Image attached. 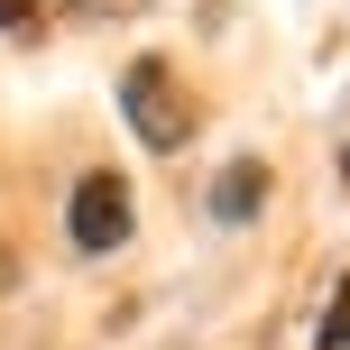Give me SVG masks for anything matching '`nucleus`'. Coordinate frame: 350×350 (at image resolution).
I'll use <instances>...</instances> for the list:
<instances>
[{
  "label": "nucleus",
  "instance_id": "f257e3e1",
  "mask_svg": "<svg viewBox=\"0 0 350 350\" xmlns=\"http://www.w3.org/2000/svg\"><path fill=\"white\" fill-rule=\"evenodd\" d=\"M120 111H129V129H139L148 148H185V129H193V102L175 92V74L157 55H139V65L120 74Z\"/></svg>",
  "mask_w": 350,
  "mask_h": 350
},
{
  "label": "nucleus",
  "instance_id": "f03ea898",
  "mask_svg": "<svg viewBox=\"0 0 350 350\" xmlns=\"http://www.w3.org/2000/svg\"><path fill=\"white\" fill-rule=\"evenodd\" d=\"M129 240V185L120 175H83L74 185V249H120Z\"/></svg>",
  "mask_w": 350,
  "mask_h": 350
},
{
  "label": "nucleus",
  "instance_id": "7ed1b4c3",
  "mask_svg": "<svg viewBox=\"0 0 350 350\" xmlns=\"http://www.w3.org/2000/svg\"><path fill=\"white\" fill-rule=\"evenodd\" d=\"M258 203H267V175L249 166V157H240V166H221V185H212V221H230V230H240Z\"/></svg>",
  "mask_w": 350,
  "mask_h": 350
},
{
  "label": "nucleus",
  "instance_id": "20e7f679",
  "mask_svg": "<svg viewBox=\"0 0 350 350\" xmlns=\"http://www.w3.org/2000/svg\"><path fill=\"white\" fill-rule=\"evenodd\" d=\"M323 350H350V286L332 295V314H323Z\"/></svg>",
  "mask_w": 350,
  "mask_h": 350
},
{
  "label": "nucleus",
  "instance_id": "39448f33",
  "mask_svg": "<svg viewBox=\"0 0 350 350\" xmlns=\"http://www.w3.org/2000/svg\"><path fill=\"white\" fill-rule=\"evenodd\" d=\"M0 28H28V0H0Z\"/></svg>",
  "mask_w": 350,
  "mask_h": 350
},
{
  "label": "nucleus",
  "instance_id": "423d86ee",
  "mask_svg": "<svg viewBox=\"0 0 350 350\" xmlns=\"http://www.w3.org/2000/svg\"><path fill=\"white\" fill-rule=\"evenodd\" d=\"M0 286H10V267H0Z\"/></svg>",
  "mask_w": 350,
  "mask_h": 350
}]
</instances>
